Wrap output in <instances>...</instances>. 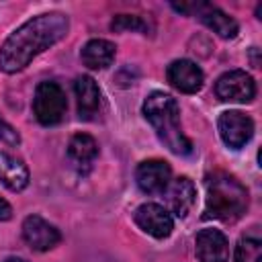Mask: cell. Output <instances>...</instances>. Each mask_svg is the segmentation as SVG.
<instances>
[{
  "label": "cell",
  "instance_id": "1",
  "mask_svg": "<svg viewBox=\"0 0 262 262\" xmlns=\"http://www.w3.org/2000/svg\"><path fill=\"white\" fill-rule=\"evenodd\" d=\"M70 20L63 12H45L29 18L12 31L0 47V70L16 74L27 68L33 57L55 45L66 37Z\"/></svg>",
  "mask_w": 262,
  "mask_h": 262
},
{
  "label": "cell",
  "instance_id": "2",
  "mask_svg": "<svg viewBox=\"0 0 262 262\" xmlns=\"http://www.w3.org/2000/svg\"><path fill=\"white\" fill-rule=\"evenodd\" d=\"M143 117L172 154L188 156L192 151L190 139L180 129V108L176 98L166 92H151L143 102Z\"/></svg>",
  "mask_w": 262,
  "mask_h": 262
},
{
  "label": "cell",
  "instance_id": "3",
  "mask_svg": "<svg viewBox=\"0 0 262 262\" xmlns=\"http://www.w3.org/2000/svg\"><path fill=\"white\" fill-rule=\"evenodd\" d=\"M205 217L219 221H237L248 209L246 186L227 172H213L207 176Z\"/></svg>",
  "mask_w": 262,
  "mask_h": 262
},
{
  "label": "cell",
  "instance_id": "4",
  "mask_svg": "<svg viewBox=\"0 0 262 262\" xmlns=\"http://www.w3.org/2000/svg\"><path fill=\"white\" fill-rule=\"evenodd\" d=\"M68 108V100L66 94L61 90L59 84L55 82H41L35 90V98H33V113L35 119L49 127V125H57Z\"/></svg>",
  "mask_w": 262,
  "mask_h": 262
},
{
  "label": "cell",
  "instance_id": "5",
  "mask_svg": "<svg viewBox=\"0 0 262 262\" xmlns=\"http://www.w3.org/2000/svg\"><path fill=\"white\" fill-rule=\"evenodd\" d=\"M215 94L223 102H252L256 96V82L244 70H231L217 78Z\"/></svg>",
  "mask_w": 262,
  "mask_h": 262
},
{
  "label": "cell",
  "instance_id": "6",
  "mask_svg": "<svg viewBox=\"0 0 262 262\" xmlns=\"http://www.w3.org/2000/svg\"><path fill=\"white\" fill-rule=\"evenodd\" d=\"M217 129L223 143L231 149L244 147L254 135V121L242 111H225L217 119Z\"/></svg>",
  "mask_w": 262,
  "mask_h": 262
},
{
  "label": "cell",
  "instance_id": "7",
  "mask_svg": "<svg viewBox=\"0 0 262 262\" xmlns=\"http://www.w3.org/2000/svg\"><path fill=\"white\" fill-rule=\"evenodd\" d=\"M133 219H135V223L139 225L141 231H145V233H149L151 237H158V239L168 237L174 229L172 213L166 207L158 205V203L139 205L133 213Z\"/></svg>",
  "mask_w": 262,
  "mask_h": 262
},
{
  "label": "cell",
  "instance_id": "8",
  "mask_svg": "<svg viewBox=\"0 0 262 262\" xmlns=\"http://www.w3.org/2000/svg\"><path fill=\"white\" fill-rule=\"evenodd\" d=\"M172 170L164 160H145L135 170V180L141 192L145 194H160L170 184Z\"/></svg>",
  "mask_w": 262,
  "mask_h": 262
},
{
  "label": "cell",
  "instance_id": "9",
  "mask_svg": "<svg viewBox=\"0 0 262 262\" xmlns=\"http://www.w3.org/2000/svg\"><path fill=\"white\" fill-rule=\"evenodd\" d=\"M23 237L25 242L37 250V252H47L51 248H55L61 239V233L55 225H51L49 221H45L39 215H29L23 221Z\"/></svg>",
  "mask_w": 262,
  "mask_h": 262
},
{
  "label": "cell",
  "instance_id": "10",
  "mask_svg": "<svg viewBox=\"0 0 262 262\" xmlns=\"http://www.w3.org/2000/svg\"><path fill=\"white\" fill-rule=\"evenodd\" d=\"M194 252L199 262H227L229 242L219 229H201L194 237Z\"/></svg>",
  "mask_w": 262,
  "mask_h": 262
},
{
  "label": "cell",
  "instance_id": "11",
  "mask_svg": "<svg viewBox=\"0 0 262 262\" xmlns=\"http://www.w3.org/2000/svg\"><path fill=\"white\" fill-rule=\"evenodd\" d=\"M166 76H168V82L184 92V94H194L203 88V82H205V76H203V70L190 61V59H176L168 66L166 70Z\"/></svg>",
  "mask_w": 262,
  "mask_h": 262
},
{
  "label": "cell",
  "instance_id": "12",
  "mask_svg": "<svg viewBox=\"0 0 262 262\" xmlns=\"http://www.w3.org/2000/svg\"><path fill=\"white\" fill-rule=\"evenodd\" d=\"M164 192H166V203L170 207V213H174L176 217H186L196 201V186L188 176L176 178L172 184H168Z\"/></svg>",
  "mask_w": 262,
  "mask_h": 262
},
{
  "label": "cell",
  "instance_id": "13",
  "mask_svg": "<svg viewBox=\"0 0 262 262\" xmlns=\"http://www.w3.org/2000/svg\"><path fill=\"white\" fill-rule=\"evenodd\" d=\"M74 92L78 98V115L84 121H90L100 106V90L98 84L90 76H80L74 82Z\"/></svg>",
  "mask_w": 262,
  "mask_h": 262
},
{
  "label": "cell",
  "instance_id": "14",
  "mask_svg": "<svg viewBox=\"0 0 262 262\" xmlns=\"http://www.w3.org/2000/svg\"><path fill=\"white\" fill-rule=\"evenodd\" d=\"M0 182L12 192H20L29 184V168L14 156L0 151Z\"/></svg>",
  "mask_w": 262,
  "mask_h": 262
},
{
  "label": "cell",
  "instance_id": "15",
  "mask_svg": "<svg viewBox=\"0 0 262 262\" xmlns=\"http://www.w3.org/2000/svg\"><path fill=\"white\" fill-rule=\"evenodd\" d=\"M196 16L201 18V23H205L213 33H217L221 39H233L239 31L237 23L225 14L223 10L211 6V4H201L199 10H196Z\"/></svg>",
  "mask_w": 262,
  "mask_h": 262
},
{
  "label": "cell",
  "instance_id": "16",
  "mask_svg": "<svg viewBox=\"0 0 262 262\" xmlns=\"http://www.w3.org/2000/svg\"><path fill=\"white\" fill-rule=\"evenodd\" d=\"M115 43L106 39H90L82 47V61L90 70H104L115 59Z\"/></svg>",
  "mask_w": 262,
  "mask_h": 262
},
{
  "label": "cell",
  "instance_id": "17",
  "mask_svg": "<svg viewBox=\"0 0 262 262\" xmlns=\"http://www.w3.org/2000/svg\"><path fill=\"white\" fill-rule=\"evenodd\" d=\"M68 156L76 166H90L94 158L98 156V145L92 135L88 133H76L68 143Z\"/></svg>",
  "mask_w": 262,
  "mask_h": 262
},
{
  "label": "cell",
  "instance_id": "18",
  "mask_svg": "<svg viewBox=\"0 0 262 262\" xmlns=\"http://www.w3.org/2000/svg\"><path fill=\"white\" fill-rule=\"evenodd\" d=\"M233 260L235 262H262V242L252 235L239 237Z\"/></svg>",
  "mask_w": 262,
  "mask_h": 262
},
{
  "label": "cell",
  "instance_id": "19",
  "mask_svg": "<svg viewBox=\"0 0 262 262\" xmlns=\"http://www.w3.org/2000/svg\"><path fill=\"white\" fill-rule=\"evenodd\" d=\"M111 29L113 31H139V33H145L151 29L147 20H143L141 16L137 14H117L111 23Z\"/></svg>",
  "mask_w": 262,
  "mask_h": 262
},
{
  "label": "cell",
  "instance_id": "20",
  "mask_svg": "<svg viewBox=\"0 0 262 262\" xmlns=\"http://www.w3.org/2000/svg\"><path fill=\"white\" fill-rule=\"evenodd\" d=\"M0 141H4L6 145H18L20 143V135L4 119H0Z\"/></svg>",
  "mask_w": 262,
  "mask_h": 262
},
{
  "label": "cell",
  "instance_id": "21",
  "mask_svg": "<svg viewBox=\"0 0 262 262\" xmlns=\"http://www.w3.org/2000/svg\"><path fill=\"white\" fill-rule=\"evenodd\" d=\"M12 217V207L0 196V221H8Z\"/></svg>",
  "mask_w": 262,
  "mask_h": 262
},
{
  "label": "cell",
  "instance_id": "22",
  "mask_svg": "<svg viewBox=\"0 0 262 262\" xmlns=\"http://www.w3.org/2000/svg\"><path fill=\"white\" fill-rule=\"evenodd\" d=\"M4 262H25L23 258H16V256H10V258H6Z\"/></svg>",
  "mask_w": 262,
  "mask_h": 262
}]
</instances>
